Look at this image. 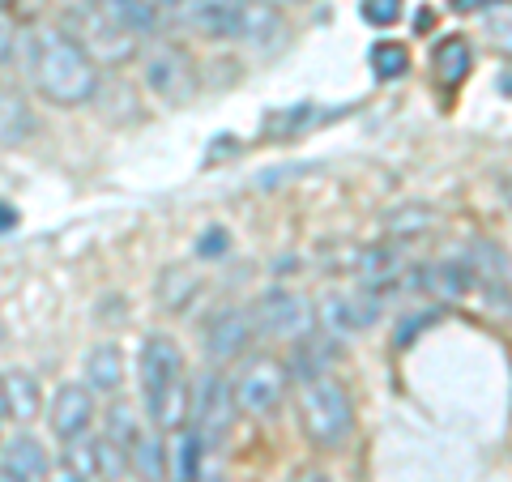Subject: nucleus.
Masks as SVG:
<instances>
[{
  "instance_id": "1",
  "label": "nucleus",
  "mask_w": 512,
  "mask_h": 482,
  "mask_svg": "<svg viewBox=\"0 0 512 482\" xmlns=\"http://www.w3.org/2000/svg\"><path fill=\"white\" fill-rule=\"evenodd\" d=\"M18 60L26 69V82L56 107H82L99 94V64L64 26H26L18 35Z\"/></svg>"
},
{
  "instance_id": "2",
  "label": "nucleus",
  "mask_w": 512,
  "mask_h": 482,
  "mask_svg": "<svg viewBox=\"0 0 512 482\" xmlns=\"http://www.w3.org/2000/svg\"><path fill=\"white\" fill-rule=\"evenodd\" d=\"M154 13L137 0H60V26L86 47L94 64H128L141 56V35L154 30Z\"/></svg>"
},
{
  "instance_id": "3",
  "label": "nucleus",
  "mask_w": 512,
  "mask_h": 482,
  "mask_svg": "<svg viewBox=\"0 0 512 482\" xmlns=\"http://www.w3.org/2000/svg\"><path fill=\"white\" fill-rule=\"evenodd\" d=\"M299 427L312 448H342L355 431V401L333 376H312L299 384Z\"/></svg>"
},
{
  "instance_id": "4",
  "label": "nucleus",
  "mask_w": 512,
  "mask_h": 482,
  "mask_svg": "<svg viewBox=\"0 0 512 482\" xmlns=\"http://www.w3.org/2000/svg\"><path fill=\"white\" fill-rule=\"evenodd\" d=\"M252 325H256V337H269V342H299L316 329V308L308 303V295L291 291V286H274L265 291L261 299L252 303Z\"/></svg>"
},
{
  "instance_id": "5",
  "label": "nucleus",
  "mask_w": 512,
  "mask_h": 482,
  "mask_svg": "<svg viewBox=\"0 0 512 482\" xmlns=\"http://www.w3.org/2000/svg\"><path fill=\"white\" fill-rule=\"evenodd\" d=\"M286 376L291 367L274 355H248L239 363V372L231 376V389H235V406L239 414H274L286 397Z\"/></svg>"
},
{
  "instance_id": "6",
  "label": "nucleus",
  "mask_w": 512,
  "mask_h": 482,
  "mask_svg": "<svg viewBox=\"0 0 512 482\" xmlns=\"http://www.w3.org/2000/svg\"><path fill=\"white\" fill-rule=\"evenodd\" d=\"M239 419V406H235V389L227 376H205L197 389H192V431L201 436L205 448H218L222 440L231 436V427Z\"/></svg>"
},
{
  "instance_id": "7",
  "label": "nucleus",
  "mask_w": 512,
  "mask_h": 482,
  "mask_svg": "<svg viewBox=\"0 0 512 482\" xmlns=\"http://www.w3.org/2000/svg\"><path fill=\"white\" fill-rule=\"evenodd\" d=\"M141 82L154 99H163L171 107H180L192 99L197 90V77H192V60L171 43H158L150 52H141Z\"/></svg>"
},
{
  "instance_id": "8",
  "label": "nucleus",
  "mask_w": 512,
  "mask_h": 482,
  "mask_svg": "<svg viewBox=\"0 0 512 482\" xmlns=\"http://www.w3.org/2000/svg\"><path fill=\"white\" fill-rule=\"evenodd\" d=\"M256 337V325H252V312L248 308H218L201 329V342H205V355L210 363H235L248 355Z\"/></svg>"
},
{
  "instance_id": "9",
  "label": "nucleus",
  "mask_w": 512,
  "mask_h": 482,
  "mask_svg": "<svg viewBox=\"0 0 512 482\" xmlns=\"http://www.w3.org/2000/svg\"><path fill=\"white\" fill-rule=\"evenodd\" d=\"M137 376H141V393H163L171 384H184V355L180 346L171 342L167 333H150L141 342V355H137Z\"/></svg>"
},
{
  "instance_id": "10",
  "label": "nucleus",
  "mask_w": 512,
  "mask_h": 482,
  "mask_svg": "<svg viewBox=\"0 0 512 482\" xmlns=\"http://www.w3.org/2000/svg\"><path fill=\"white\" fill-rule=\"evenodd\" d=\"M346 273H350V278H355L359 286H367V291L384 295L389 286L406 282V256L397 252L393 244H367V248L350 252Z\"/></svg>"
},
{
  "instance_id": "11",
  "label": "nucleus",
  "mask_w": 512,
  "mask_h": 482,
  "mask_svg": "<svg viewBox=\"0 0 512 482\" xmlns=\"http://www.w3.org/2000/svg\"><path fill=\"white\" fill-rule=\"evenodd\" d=\"M47 427H52V436L60 444L86 436L94 427V393L86 384H60L52 397V410H47Z\"/></svg>"
},
{
  "instance_id": "12",
  "label": "nucleus",
  "mask_w": 512,
  "mask_h": 482,
  "mask_svg": "<svg viewBox=\"0 0 512 482\" xmlns=\"http://www.w3.org/2000/svg\"><path fill=\"white\" fill-rule=\"evenodd\" d=\"M320 316H325V325L333 333H367L376 325V320L384 316V303L376 291H367V286H355V291H342L325 299V308H320Z\"/></svg>"
},
{
  "instance_id": "13",
  "label": "nucleus",
  "mask_w": 512,
  "mask_h": 482,
  "mask_svg": "<svg viewBox=\"0 0 512 482\" xmlns=\"http://www.w3.org/2000/svg\"><path fill=\"white\" fill-rule=\"evenodd\" d=\"M47 470L52 465L35 436H13L0 444V482H43Z\"/></svg>"
},
{
  "instance_id": "14",
  "label": "nucleus",
  "mask_w": 512,
  "mask_h": 482,
  "mask_svg": "<svg viewBox=\"0 0 512 482\" xmlns=\"http://www.w3.org/2000/svg\"><path fill=\"white\" fill-rule=\"evenodd\" d=\"M82 376H86V389L94 397H111L124 389V350L116 342H99L86 350L82 359Z\"/></svg>"
},
{
  "instance_id": "15",
  "label": "nucleus",
  "mask_w": 512,
  "mask_h": 482,
  "mask_svg": "<svg viewBox=\"0 0 512 482\" xmlns=\"http://www.w3.org/2000/svg\"><path fill=\"white\" fill-rule=\"evenodd\" d=\"M342 346H338V333H308L295 342V355H291V376L299 380H312V376H329V363H338Z\"/></svg>"
},
{
  "instance_id": "16",
  "label": "nucleus",
  "mask_w": 512,
  "mask_h": 482,
  "mask_svg": "<svg viewBox=\"0 0 512 482\" xmlns=\"http://www.w3.org/2000/svg\"><path fill=\"white\" fill-rule=\"evenodd\" d=\"M163 453H167V478L171 482H197L201 478V457L210 453V448L201 444V436L188 427L180 431H167V444H163Z\"/></svg>"
},
{
  "instance_id": "17",
  "label": "nucleus",
  "mask_w": 512,
  "mask_h": 482,
  "mask_svg": "<svg viewBox=\"0 0 512 482\" xmlns=\"http://www.w3.org/2000/svg\"><path fill=\"white\" fill-rule=\"evenodd\" d=\"M30 133H35V111H30L26 94L0 82V150L22 146Z\"/></svg>"
},
{
  "instance_id": "18",
  "label": "nucleus",
  "mask_w": 512,
  "mask_h": 482,
  "mask_svg": "<svg viewBox=\"0 0 512 482\" xmlns=\"http://www.w3.org/2000/svg\"><path fill=\"white\" fill-rule=\"evenodd\" d=\"M5 401H9V419H18V423L39 419V410H43L39 380L30 372H5Z\"/></svg>"
},
{
  "instance_id": "19",
  "label": "nucleus",
  "mask_w": 512,
  "mask_h": 482,
  "mask_svg": "<svg viewBox=\"0 0 512 482\" xmlns=\"http://www.w3.org/2000/svg\"><path fill=\"white\" fill-rule=\"evenodd\" d=\"M431 64H436V73H440V82H461V77L470 73V64H474V52H470V43L461 39V35H448L436 43V52H431Z\"/></svg>"
},
{
  "instance_id": "20",
  "label": "nucleus",
  "mask_w": 512,
  "mask_h": 482,
  "mask_svg": "<svg viewBox=\"0 0 512 482\" xmlns=\"http://www.w3.org/2000/svg\"><path fill=\"white\" fill-rule=\"evenodd\" d=\"M431 222H436V214H431V205H419V201H410V205H397L393 214H384V235L397 239V244H406V239H419Z\"/></svg>"
},
{
  "instance_id": "21",
  "label": "nucleus",
  "mask_w": 512,
  "mask_h": 482,
  "mask_svg": "<svg viewBox=\"0 0 512 482\" xmlns=\"http://www.w3.org/2000/svg\"><path fill=\"white\" fill-rule=\"evenodd\" d=\"M367 64H372L376 82H397V77L410 73V47L397 39H380L372 47V56H367Z\"/></svg>"
},
{
  "instance_id": "22",
  "label": "nucleus",
  "mask_w": 512,
  "mask_h": 482,
  "mask_svg": "<svg viewBox=\"0 0 512 482\" xmlns=\"http://www.w3.org/2000/svg\"><path fill=\"white\" fill-rule=\"evenodd\" d=\"M64 461H69L86 482L99 478V440H94L90 431H86V436H77V440H69V444H64Z\"/></svg>"
},
{
  "instance_id": "23",
  "label": "nucleus",
  "mask_w": 512,
  "mask_h": 482,
  "mask_svg": "<svg viewBox=\"0 0 512 482\" xmlns=\"http://www.w3.org/2000/svg\"><path fill=\"white\" fill-rule=\"evenodd\" d=\"M192 295H197V278H188L184 269H167L163 273V282H158V299H163L171 312H180Z\"/></svg>"
},
{
  "instance_id": "24",
  "label": "nucleus",
  "mask_w": 512,
  "mask_h": 482,
  "mask_svg": "<svg viewBox=\"0 0 512 482\" xmlns=\"http://www.w3.org/2000/svg\"><path fill=\"white\" fill-rule=\"evenodd\" d=\"M359 13H363L367 26L389 30L397 18H402V0H359Z\"/></svg>"
},
{
  "instance_id": "25",
  "label": "nucleus",
  "mask_w": 512,
  "mask_h": 482,
  "mask_svg": "<svg viewBox=\"0 0 512 482\" xmlns=\"http://www.w3.org/2000/svg\"><path fill=\"white\" fill-rule=\"evenodd\" d=\"M18 35H22V30H18V22H13V13L0 5V64L18 52Z\"/></svg>"
},
{
  "instance_id": "26",
  "label": "nucleus",
  "mask_w": 512,
  "mask_h": 482,
  "mask_svg": "<svg viewBox=\"0 0 512 482\" xmlns=\"http://www.w3.org/2000/svg\"><path fill=\"white\" fill-rule=\"evenodd\" d=\"M197 252H201V256L227 252V231H218V227H214V231H205V235H201V244H197Z\"/></svg>"
},
{
  "instance_id": "27",
  "label": "nucleus",
  "mask_w": 512,
  "mask_h": 482,
  "mask_svg": "<svg viewBox=\"0 0 512 482\" xmlns=\"http://www.w3.org/2000/svg\"><path fill=\"white\" fill-rule=\"evenodd\" d=\"M43 482H86V478H82V474H77V470H73V465H69V461H56V465H52V470H47V478H43Z\"/></svg>"
},
{
  "instance_id": "28",
  "label": "nucleus",
  "mask_w": 512,
  "mask_h": 482,
  "mask_svg": "<svg viewBox=\"0 0 512 482\" xmlns=\"http://www.w3.org/2000/svg\"><path fill=\"white\" fill-rule=\"evenodd\" d=\"M146 13H154V18H171V9H175V0H137Z\"/></svg>"
},
{
  "instance_id": "29",
  "label": "nucleus",
  "mask_w": 512,
  "mask_h": 482,
  "mask_svg": "<svg viewBox=\"0 0 512 482\" xmlns=\"http://www.w3.org/2000/svg\"><path fill=\"white\" fill-rule=\"evenodd\" d=\"M13 227H18V210L9 201H0V235H9Z\"/></svg>"
},
{
  "instance_id": "30",
  "label": "nucleus",
  "mask_w": 512,
  "mask_h": 482,
  "mask_svg": "<svg viewBox=\"0 0 512 482\" xmlns=\"http://www.w3.org/2000/svg\"><path fill=\"white\" fill-rule=\"evenodd\" d=\"M291 482H329V474H325V470H316V465H303V470H299Z\"/></svg>"
},
{
  "instance_id": "31",
  "label": "nucleus",
  "mask_w": 512,
  "mask_h": 482,
  "mask_svg": "<svg viewBox=\"0 0 512 482\" xmlns=\"http://www.w3.org/2000/svg\"><path fill=\"white\" fill-rule=\"evenodd\" d=\"M500 192H504V205L512 210V175H504V180H500Z\"/></svg>"
},
{
  "instance_id": "32",
  "label": "nucleus",
  "mask_w": 512,
  "mask_h": 482,
  "mask_svg": "<svg viewBox=\"0 0 512 482\" xmlns=\"http://www.w3.org/2000/svg\"><path fill=\"white\" fill-rule=\"evenodd\" d=\"M0 419H9V401H5V376H0Z\"/></svg>"
},
{
  "instance_id": "33",
  "label": "nucleus",
  "mask_w": 512,
  "mask_h": 482,
  "mask_svg": "<svg viewBox=\"0 0 512 482\" xmlns=\"http://www.w3.org/2000/svg\"><path fill=\"white\" fill-rule=\"evenodd\" d=\"M261 5H278V0H261Z\"/></svg>"
},
{
  "instance_id": "34",
  "label": "nucleus",
  "mask_w": 512,
  "mask_h": 482,
  "mask_svg": "<svg viewBox=\"0 0 512 482\" xmlns=\"http://www.w3.org/2000/svg\"><path fill=\"white\" fill-rule=\"evenodd\" d=\"M0 5H5V0H0Z\"/></svg>"
},
{
  "instance_id": "35",
  "label": "nucleus",
  "mask_w": 512,
  "mask_h": 482,
  "mask_svg": "<svg viewBox=\"0 0 512 482\" xmlns=\"http://www.w3.org/2000/svg\"><path fill=\"white\" fill-rule=\"evenodd\" d=\"M0 444H5V440H0Z\"/></svg>"
}]
</instances>
